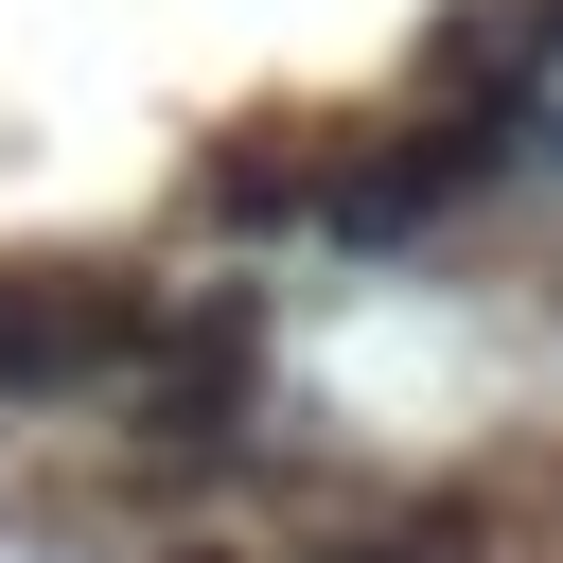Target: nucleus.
Returning a JSON list of instances; mask_svg holds the SVG:
<instances>
[{
  "instance_id": "nucleus-1",
  "label": "nucleus",
  "mask_w": 563,
  "mask_h": 563,
  "mask_svg": "<svg viewBox=\"0 0 563 563\" xmlns=\"http://www.w3.org/2000/svg\"><path fill=\"white\" fill-rule=\"evenodd\" d=\"M264 369H282V317H264V282L158 299V352H141V387H123L141 457H246V440H264Z\"/></svg>"
},
{
  "instance_id": "nucleus-2",
  "label": "nucleus",
  "mask_w": 563,
  "mask_h": 563,
  "mask_svg": "<svg viewBox=\"0 0 563 563\" xmlns=\"http://www.w3.org/2000/svg\"><path fill=\"white\" fill-rule=\"evenodd\" d=\"M141 352H158V299L123 264H0V405L141 387Z\"/></svg>"
},
{
  "instance_id": "nucleus-3",
  "label": "nucleus",
  "mask_w": 563,
  "mask_h": 563,
  "mask_svg": "<svg viewBox=\"0 0 563 563\" xmlns=\"http://www.w3.org/2000/svg\"><path fill=\"white\" fill-rule=\"evenodd\" d=\"M510 176V123H387V141H352V158H317V194H299V229L317 246H422L457 194H493Z\"/></svg>"
}]
</instances>
